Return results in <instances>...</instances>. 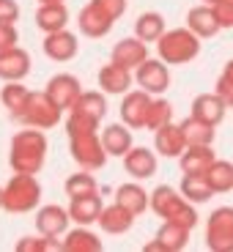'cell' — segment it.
<instances>
[{
	"instance_id": "30",
	"label": "cell",
	"mask_w": 233,
	"mask_h": 252,
	"mask_svg": "<svg viewBox=\"0 0 233 252\" xmlns=\"http://www.w3.org/2000/svg\"><path fill=\"white\" fill-rule=\"evenodd\" d=\"M165 17L159 11H145L134 19V36L143 38L145 44H157L159 38L165 36Z\"/></svg>"
},
{
	"instance_id": "14",
	"label": "cell",
	"mask_w": 233,
	"mask_h": 252,
	"mask_svg": "<svg viewBox=\"0 0 233 252\" xmlns=\"http://www.w3.org/2000/svg\"><path fill=\"white\" fill-rule=\"evenodd\" d=\"M77 25H80V33H82V36H88V38H101V36H107V33L113 31L115 19L110 17L107 11H101V8L96 6L94 0H91L88 6L80 11V17H77Z\"/></svg>"
},
{
	"instance_id": "44",
	"label": "cell",
	"mask_w": 233,
	"mask_h": 252,
	"mask_svg": "<svg viewBox=\"0 0 233 252\" xmlns=\"http://www.w3.org/2000/svg\"><path fill=\"white\" fill-rule=\"evenodd\" d=\"M38 3H63V0H38Z\"/></svg>"
},
{
	"instance_id": "18",
	"label": "cell",
	"mask_w": 233,
	"mask_h": 252,
	"mask_svg": "<svg viewBox=\"0 0 233 252\" xmlns=\"http://www.w3.org/2000/svg\"><path fill=\"white\" fill-rule=\"evenodd\" d=\"M77 50H80V41H77V36L71 31H66V28H63V31H55V33H47V38H44V55L50 58V61L66 63L77 55Z\"/></svg>"
},
{
	"instance_id": "10",
	"label": "cell",
	"mask_w": 233,
	"mask_h": 252,
	"mask_svg": "<svg viewBox=\"0 0 233 252\" xmlns=\"http://www.w3.org/2000/svg\"><path fill=\"white\" fill-rule=\"evenodd\" d=\"M69 222H71V214L69 208H61V206H41L36 211V230L47 239H61L66 236L69 230Z\"/></svg>"
},
{
	"instance_id": "42",
	"label": "cell",
	"mask_w": 233,
	"mask_h": 252,
	"mask_svg": "<svg viewBox=\"0 0 233 252\" xmlns=\"http://www.w3.org/2000/svg\"><path fill=\"white\" fill-rule=\"evenodd\" d=\"M19 33L11 22H0V50H8V47H17Z\"/></svg>"
},
{
	"instance_id": "6",
	"label": "cell",
	"mask_w": 233,
	"mask_h": 252,
	"mask_svg": "<svg viewBox=\"0 0 233 252\" xmlns=\"http://www.w3.org/2000/svg\"><path fill=\"white\" fill-rule=\"evenodd\" d=\"M206 247L211 252H233V206H220L208 214Z\"/></svg>"
},
{
	"instance_id": "25",
	"label": "cell",
	"mask_w": 233,
	"mask_h": 252,
	"mask_svg": "<svg viewBox=\"0 0 233 252\" xmlns=\"http://www.w3.org/2000/svg\"><path fill=\"white\" fill-rule=\"evenodd\" d=\"M101 143L107 148L110 157H121L124 159L132 148V129L121 121V124H110L101 129Z\"/></svg>"
},
{
	"instance_id": "39",
	"label": "cell",
	"mask_w": 233,
	"mask_h": 252,
	"mask_svg": "<svg viewBox=\"0 0 233 252\" xmlns=\"http://www.w3.org/2000/svg\"><path fill=\"white\" fill-rule=\"evenodd\" d=\"M217 94L228 101V107H233V58L225 63V69H222L220 80H217Z\"/></svg>"
},
{
	"instance_id": "1",
	"label": "cell",
	"mask_w": 233,
	"mask_h": 252,
	"mask_svg": "<svg viewBox=\"0 0 233 252\" xmlns=\"http://www.w3.org/2000/svg\"><path fill=\"white\" fill-rule=\"evenodd\" d=\"M47 159V137L44 129H22L11 137V148H8V164L14 173H33L36 176L44 167Z\"/></svg>"
},
{
	"instance_id": "33",
	"label": "cell",
	"mask_w": 233,
	"mask_h": 252,
	"mask_svg": "<svg viewBox=\"0 0 233 252\" xmlns=\"http://www.w3.org/2000/svg\"><path fill=\"white\" fill-rule=\"evenodd\" d=\"M181 132H184L187 145H211L214 143V126L195 118V115H189V118L181 121Z\"/></svg>"
},
{
	"instance_id": "4",
	"label": "cell",
	"mask_w": 233,
	"mask_h": 252,
	"mask_svg": "<svg viewBox=\"0 0 233 252\" xmlns=\"http://www.w3.org/2000/svg\"><path fill=\"white\" fill-rule=\"evenodd\" d=\"M200 41L203 38L195 36L189 28H173L165 31V36L157 41V55L167 66H184L200 55Z\"/></svg>"
},
{
	"instance_id": "41",
	"label": "cell",
	"mask_w": 233,
	"mask_h": 252,
	"mask_svg": "<svg viewBox=\"0 0 233 252\" xmlns=\"http://www.w3.org/2000/svg\"><path fill=\"white\" fill-rule=\"evenodd\" d=\"M94 3L101 8V11H107L115 22L126 14V0H94Z\"/></svg>"
},
{
	"instance_id": "29",
	"label": "cell",
	"mask_w": 233,
	"mask_h": 252,
	"mask_svg": "<svg viewBox=\"0 0 233 252\" xmlns=\"http://www.w3.org/2000/svg\"><path fill=\"white\" fill-rule=\"evenodd\" d=\"M61 247L66 252H101V239L91 233L88 225H77L74 230H66Z\"/></svg>"
},
{
	"instance_id": "32",
	"label": "cell",
	"mask_w": 233,
	"mask_h": 252,
	"mask_svg": "<svg viewBox=\"0 0 233 252\" xmlns=\"http://www.w3.org/2000/svg\"><path fill=\"white\" fill-rule=\"evenodd\" d=\"M74 113H82L94 121H104L107 115V99H104V91H82V96L74 101Z\"/></svg>"
},
{
	"instance_id": "17",
	"label": "cell",
	"mask_w": 233,
	"mask_h": 252,
	"mask_svg": "<svg viewBox=\"0 0 233 252\" xmlns=\"http://www.w3.org/2000/svg\"><path fill=\"white\" fill-rule=\"evenodd\" d=\"M124 170L134 178V181H145L157 173V154L145 145H137V148H129V154L124 157Z\"/></svg>"
},
{
	"instance_id": "20",
	"label": "cell",
	"mask_w": 233,
	"mask_h": 252,
	"mask_svg": "<svg viewBox=\"0 0 233 252\" xmlns=\"http://www.w3.org/2000/svg\"><path fill=\"white\" fill-rule=\"evenodd\" d=\"M110 61H115V63H121V66H126V69L134 71L143 61H148V44H145L143 38H137V36L121 38L118 44L113 47Z\"/></svg>"
},
{
	"instance_id": "13",
	"label": "cell",
	"mask_w": 233,
	"mask_h": 252,
	"mask_svg": "<svg viewBox=\"0 0 233 252\" xmlns=\"http://www.w3.org/2000/svg\"><path fill=\"white\" fill-rule=\"evenodd\" d=\"M47 94H50V99L55 101L58 107L63 110H71L74 107V101L82 96V88H80V80H77L74 74H55L50 77V82H47Z\"/></svg>"
},
{
	"instance_id": "2",
	"label": "cell",
	"mask_w": 233,
	"mask_h": 252,
	"mask_svg": "<svg viewBox=\"0 0 233 252\" xmlns=\"http://www.w3.org/2000/svg\"><path fill=\"white\" fill-rule=\"evenodd\" d=\"M151 211L157 217H162V220H167V222H178V225L189 227V230L198 225L195 203H189L187 197L181 195V189H173V187H167V184H162V187H157L151 192Z\"/></svg>"
},
{
	"instance_id": "24",
	"label": "cell",
	"mask_w": 233,
	"mask_h": 252,
	"mask_svg": "<svg viewBox=\"0 0 233 252\" xmlns=\"http://www.w3.org/2000/svg\"><path fill=\"white\" fill-rule=\"evenodd\" d=\"M134 225V214L129 208H124L121 203H113V206H104L101 208V217H99V227L110 236H121L126 233L129 227Z\"/></svg>"
},
{
	"instance_id": "31",
	"label": "cell",
	"mask_w": 233,
	"mask_h": 252,
	"mask_svg": "<svg viewBox=\"0 0 233 252\" xmlns=\"http://www.w3.org/2000/svg\"><path fill=\"white\" fill-rule=\"evenodd\" d=\"M178 189H181V195L187 197L189 203H208L211 197H214V189H211V184H208L206 176H198V173H184L181 184H178Z\"/></svg>"
},
{
	"instance_id": "3",
	"label": "cell",
	"mask_w": 233,
	"mask_h": 252,
	"mask_svg": "<svg viewBox=\"0 0 233 252\" xmlns=\"http://www.w3.org/2000/svg\"><path fill=\"white\" fill-rule=\"evenodd\" d=\"M41 203V184L33 173H14L3 187V211L8 214H28Z\"/></svg>"
},
{
	"instance_id": "45",
	"label": "cell",
	"mask_w": 233,
	"mask_h": 252,
	"mask_svg": "<svg viewBox=\"0 0 233 252\" xmlns=\"http://www.w3.org/2000/svg\"><path fill=\"white\" fill-rule=\"evenodd\" d=\"M0 208H3V187H0Z\"/></svg>"
},
{
	"instance_id": "40",
	"label": "cell",
	"mask_w": 233,
	"mask_h": 252,
	"mask_svg": "<svg viewBox=\"0 0 233 252\" xmlns=\"http://www.w3.org/2000/svg\"><path fill=\"white\" fill-rule=\"evenodd\" d=\"M211 8H214L222 28H233V0H217Z\"/></svg>"
},
{
	"instance_id": "27",
	"label": "cell",
	"mask_w": 233,
	"mask_h": 252,
	"mask_svg": "<svg viewBox=\"0 0 233 252\" xmlns=\"http://www.w3.org/2000/svg\"><path fill=\"white\" fill-rule=\"evenodd\" d=\"M115 203H121L124 208H129L134 217L145 214V208H151V195L145 192L140 184L129 181V184H121L115 189Z\"/></svg>"
},
{
	"instance_id": "35",
	"label": "cell",
	"mask_w": 233,
	"mask_h": 252,
	"mask_svg": "<svg viewBox=\"0 0 233 252\" xmlns=\"http://www.w3.org/2000/svg\"><path fill=\"white\" fill-rule=\"evenodd\" d=\"M63 189H66L69 197H82V195H96L99 192V184L91 176V170H82V173H74V176L66 178Z\"/></svg>"
},
{
	"instance_id": "8",
	"label": "cell",
	"mask_w": 233,
	"mask_h": 252,
	"mask_svg": "<svg viewBox=\"0 0 233 252\" xmlns=\"http://www.w3.org/2000/svg\"><path fill=\"white\" fill-rule=\"evenodd\" d=\"M134 82H137L143 91H148L151 96H162L165 91L170 88V69H167V63L162 58H148L143 61L134 69Z\"/></svg>"
},
{
	"instance_id": "7",
	"label": "cell",
	"mask_w": 233,
	"mask_h": 252,
	"mask_svg": "<svg viewBox=\"0 0 233 252\" xmlns=\"http://www.w3.org/2000/svg\"><path fill=\"white\" fill-rule=\"evenodd\" d=\"M63 118V107H58L55 101L50 99L47 91L31 96V104L25 110V118H22V126H33V129H52L58 126V121Z\"/></svg>"
},
{
	"instance_id": "19",
	"label": "cell",
	"mask_w": 233,
	"mask_h": 252,
	"mask_svg": "<svg viewBox=\"0 0 233 252\" xmlns=\"http://www.w3.org/2000/svg\"><path fill=\"white\" fill-rule=\"evenodd\" d=\"M225 113H228V101L222 99L217 91H214V94H200V96H195V101H192V110H189V115H195V118L206 121V124H211V126L222 124Z\"/></svg>"
},
{
	"instance_id": "22",
	"label": "cell",
	"mask_w": 233,
	"mask_h": 252,
	"mask_svg": "<svg viewBox=\"0 0 233 252\" xmlns=\"http://www.w3.org/2000/svg\"><path fill=\"white\" fill-rule=\"evenodd\" d=\"M187 28L200 38H211L220 33L222 25H220V19H217L214 8L208 6V3H203V6H192L187 11Z\"/></svg>"
},
{
	"instance_id": "11",
	"label": "cell",
	"mask_w": 233,
	"mask_h": 252,
	"mask_svg": "<svg viewBox=\"0 0 233 252\" xmlns=\"http://www.w3.org/2000/svg\"><path fill=\"white\" fill-rule=\"evenodd\" d=\"M189 227L178 225V222H167L162 220V227L157 230V239L151 241V244H145V250L148 252H181L184 247L189 244Z\"/></svg>"
},
{
	"instance_id": "28",
	"label": "cell",
	"mask_w": 233,
	"mask_h": 252,
	"mask_svg": "<svg viewBox=\"0 0 233 252\" xmlns=\"http://www.w3.org/2000/svg\"><path fill=\"white\" fill-rule=\"evenodd\" d=\"M69 25V11L63 3H41L36 11V28L44 33H55L63 31Z\"/></svg>"
},
{
	"instance_id": "12",
	"label": "cell",
	"mask_w": 233,
	"mask_h": 252,
	"mask_svg": "<svg viewBox=\"0 0 233 252\" xmlns=\"http://www.w3.org/2000/svg\"><path fill=\"white\" fill-rule=\"evenodd\" d=\"M31 74V55L22 47L0 50V80L3 82H22Z\"/></svg>"
},
{
	"instance_id": "46",
	"label": "cell",
	"mask_w": 233,
	"mask_h": 252,
	"mask_svg": "<svg viewBox=\"0 0 233 252\" xmlns=\"http://www.w3.org/2000/svg\"><path fill=\"white\" fill-rule=\"evenodd\" d=\"M203 3H208V6H214V3H217V0H203Z\"/></svg>"
},
{
	"instance_id": "15",
	"label": "cell",
	"mask_w": 233,
	"mask_h": 252,
	"mask_svg": "<svg viewBox=\"0 0 233 252\" xmlns=\"http://www.w3.org/2000/svg\"><path fill=\"white\" fill-rule=\"evenodd\" d=\"M132 69H126V66H121V63L110 61L107 66H101L99 69V85L101 91L107 96H124L132 91Z\"/></svg>"
},
{
	"instance_id": "38",
	"label": "cell",
	"mask_w": 233,
	"mask_h": 252,
	"mask_svg": "<svg viewBox=\"0 0 233 252\" xmlns=\"http://www.w3.org/2000/svg\"><path fill=\"white\" fill-rule=\"evenodd\" d=\"M44 250H63L61 241L58 239H47V236H41V239H19L17 241V252H44Z\"/></svg>"
},
{
	"instance_id": "9",
	"label": "cell",
	"mask_w": 233,
	"mask_h": 252,
	"mask_svg": "<svg viewBox=\"0 0 233 252\" xmlns=\"http://www.w3.org/2000/svg\"><path fill=\"white\" fill-rule=\"evenodd\" d=\"M151 101H154V96L143 88L124 94V101H121V121H124L129 129H145Z\"/></svg>"
},
{
	"instance_id": "36",
	"label": "cell",
	"mask_w": 233,
	"mask_h": 252,
	"mask_svg": "<svg viewBox=\"0 0 233 252\" xmlns=\"http://www.w3.org/2000/svg\"><path fill=\"white\" fill-rule=\"evenodd\" d=\"M170 121H173V104L167 99H162V96H154L151 110H148V121H145V129H148V132H157V129H162V126L170 124Z\"/></svg>"
},
{
	"instance_id": "21",
	"label": "cell",
	"mask_w": 233,
	"mask_h": 252,
	"mask_svg": "<svg viewBox=\"0 0 233 252\" xmlns=\"http://www.w3.org/2000/svg\"><path fill=\"white\" fill-rule=\"evenodd\" d=\"M31 96H33V91H28L25 85L8 82V85H3V91H0V104L8 110V118L22 124L25 110H28V104H31Z\"/></svg>"
},
{
	"instance_id": "37",
	"label": "cell",
	"mask_w": 233,
	"mask_h": 252,
	"mask_svg": "<svg viewBox=\"0 0 233 252\" xmlns=\"http://www.w3.org/2000/svg\"><path fill=\"white\" fill-rule=\"evenodd\" d=\"M85 132H99V121L69 110V118H66V134L74 137V134H85Z\"/></svg>"
},
{
	"instance_id": "5",
	"label": "cell",
	"mask_w": 233,
	"mask_h": 252,
	"mask_svg": "<svg viewBox=\"0 0 233 252\" xmlns=\"http://www.w3.org/2000/svg\"><path fill=\"white\" fill-rule=\"evenodd\" d=\"M69 151H71V159L80 164V170H91V173L101 170L110 157L99 132H85V134L69 137Z\"/></svg>"
},
{
	"instance_id": "16",
	"label": "cell",
	"mask_w": 233,
	"mask_h": 252,
	"mask_svg": "<svg viewBox=\"0 0 233 252\" xmlns=\"http://www.w3.org/2000/svg\"><path fill=\"white\" fill-rule=\"evenodd\" d=\"M154 148H157L159 157H167V159H178L184 151H187V140H184L181 132V124H165L162 129L154 132Z\"/></svg>"
},
{
	"instance_id": "26",
	"label": "cell",
	"mask_w": 233,
	"mask_h": 252,
	"mask_svg": "<svg viewBox=\"0 0 233 252\" xmlns=\"http://www.w3.org/2000/svg\"><path fill=\"white\" fill-rule=\"evenodd\" d=\"M101 208H104V203H101L99 192H96V195L71 197V203H69V214H71V220H74L77 225H94V222H99Z\"/></svg>"
},
{
	"instance_id": "23",
	"label": "cell",
	"mask_w": 233,
	"mask_h": 252,
	"mask_svg": "<svg viewBox=\"0 0 233 252\" xmlns=\"http://www.w3.org/2000/svg\"><path fill=\"white\" fill-rule=\"evenodd\" d=\"M217 162L211 145H187V151L178 157L181 164V173H198V176H206L208 167Z\"/></svg>"
},
{
	"instance_id": "34",
	"label": "cell",
	"mask_w": 233,
	"mask_h": 252,
	"mask_svg": "<svg viewBox=\"0 0 233 252\" xmlns=\"http://www.w3.org/2000/svg\"><path fill=\"white\" fill-rule=\"evenodd\" d=\"M206 178H208V184H211V189H214V195H225V192L233 189V164L228 162V159H217V162L208 167Z\"/></svg>"
},
{
	"instance_id": "43",
	"label": "cell",
	"mask_w": 233,
	"mask_h": 252,
	"mask_svg": "<svg viewBox=\"0 0 233 252\" xmlns=\"http://www.w3.org/2000/svg\"><path fill=\"white\" fill-rule=\"evenodd\" d=\"M19 19V6L14 3V0H0V22H11V25H17Z\"/></svg>"
}]
</instances>
